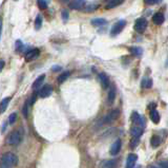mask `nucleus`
Returning <instances> with one entry per match:
<instances>
[{"label":"nucleus","instance_id":"nucleus-1","mask_svg":"<svg viewBox=\"0 0 168 168\" xmlns=\"http://www.w3.org/2000/svg\"><path fill=\"white\" fill-rule=\"evenodd\" d=\"M17 163H18L17 156H15V154L12 153V152L4 153L3 156H2V158H1V165H3V166L12 167V166L17 165Z\"/></svg>","mask_w":168,"mask_h":168},{"label":"nucleus","instance_id":"nucleus-2","mask_svg":"<svg viewBox=\"0 0 168 168\" xmlns=\"http://www.w3.org/2000/svg\"><path fill=\"white\" fill-rule=\"evenodd\" d=\"M119 115H120L119 109H114V110H111L109 113H107L102 119H101L100 124L101 125L102 124H110V123H113L114 121H116V119L119 117Z\"/></svg>","mask_w":168,"mask_h":168},{"label":"nucleus","instance_id":"nucleus-3","mask_svg":"<svg viewBox=\"0 0 168 168\" xmlns=\"http://www.w3.org/2000/svg\"><path fill=\"white\" fill-rule=\"evenodd\" d=\"M125 25H126V21L125 20H119L118 22H116L113 26L110 31V35L111 36H117L119 33H121L122 30L124 29Z\"/></svg>","mask_w":168,"mask_h":168},{"label":"nucleus","instance_id":"nucleus-4","mask_svg":"<svg viewBox=\"0 0 168 168\" xmlns=\"http://www.w3.org/2000/svg\"><path fill=\"white\" fill-rule=\"evenodd\" d=\"M135 30L139 32V33H142L146 30V28H147V20L145 19V18H139L135 21Z\"/></svg>","mask_w":168,"mask_h":168},{"label":"nucleus","instance_id":"nucleus-5","mask_svg":"<svg viewBox=\"0 0 168 168\" xmlns=\"http://www.w3.org/2000/svg\"><path fill=\"white\" fill-rule=\"evenodd\" d=\"M21 133L19 131H13L7 138V144L10 145H18L21 142Z\"/></svg>","mask_w":168,"mask_h":168},{"label":"nucleus","instance_id":"nucleus-6","mask_svg":"<svg viewBox=\"0 0 168 168\" xmlns=\"http://www.w3.org/2000/svg\"><path fill=\"white\" fill-rule=\"evenodd\" d=\"M131 121L134 123V125H137V126H141L143 127L145 126V122H144L143 117L138 113V112H132L131 114Z\"/></svg>","mask_w":168,"mask_h":168},{"label":"nucleus","instance_id":"nucleus-7","mask_svg":"<svg viewBox=\"0 0 168 168\" xmlns=\"http://www.w3.org/2000/svg\"><path fill=\"white\" fill-rule=\"evenodd\" d=\"M121 147H122V141L120 140V138H118V140L114 141L110 147L111 156H117V154L120 152V150H121Z\"/></svg>","mask_w":168,"mask_h":168},{"label":"nucleus","instance_id":"nucleus-8","mask_svg":"<svg viewBox=\"0 0 168 168\" xmlns=\"http://www.w3.org/2000/svg\"><path fill=\"white\" fill-rule=\"evenodd\" d=\"M53 87L50 86V85H45L44 87H42V89L39 91V95L40 97L44 98V97H49L50 94L53 93Z\"/></svg>","mask_w":168,"mask_h":168},{"label":"nucleus","instance_id":"nucleus-9","mask_svg":"<svg viewBox=\"0 0 168 168\" xmlns=\"http://www.w3.org/2000/svg\"><path fill=\"white\" fill-rule=\"evenodd\" d=\"M99 82L102 86L103 89H107V88L110 86V81H109L108 76L106 75L105 73H100L99 74Z\"/></svg>","mask_w":168,"mask_h":168},{"label":"nucleus","instance_id":"nucleus-10","mask_svg":"<svg viewBox=\"0 0 168 168\" xmlns=\"http://www.w3.org/2000/svg\"><path fill=\"white\" fill-rule=\"evenodd\" d=\"M86 4V1H83V0H76V1H71L68 3V7L73 10H81L83 9Z\"/></svg>","mask_w":168,"mask_h":168},{"label":"nucleus","instance_id":"nucleus-11","mask_svg":"<svg viewBox=\"0 0 168 168\" xmlns=\"http://www.w3.org/2000/svg\"><path fill=\"white\" fill-rule=\"evenodd\" d=\"M138 156L135 153H130L127 156V161H126V168H135V165L137 163Z\"/></svg>","mask_w":168,"mask_h":168},{"label":"nucleus","instance_id":"nucleus-12","mask_svg":"<svg viewBox=\"0 0 168 168\" xmlns=\"http://www.w3.org/2000/svg\"><path fill=\"white\" fill-rule=\"evenodd\" d=\"M143 130L144 128L141 127V126H137V125H134L131 127V130H130V133H131L132 138H140V137L142 135L143 133Z\"/></svg>","mask_w":168,"mask_h":168},{"label":"nucleus","instance_id":"nucleus-13","mask_svg":"<svg viewBox=\"0 0 168 168\" xmlns=\"http://www.w3.org/2000/svg\"><path fill=\"white\" fill-rule=\"evenodd\" d=\"M40 55V51L38 49H32L28 52L25 53V59L26 60H33L36 59L37 57Z\"/></svg>","mask_w":168,"mask_h":168},{"label":"nucleus","instance_id":"nucleus-14","mask_svg":"<svg viewBox=\"0 0 168 168\" xmlns=\"http://www.w3.org/2000/svg\"><path fill=\"white\" fill-rule=\"evenodd\" d=\"M164 20H165V17H164V15L162 14V13H156L153 16V23H156V25H162V23L164 22Z\"/></svg>","mask_w":168,"mask_h":168},{"label":"nucleus","instance_id":"nucleus-15","mask_svg":"<svg viewBox=\"0 0 168 168\" xmlns=\"http://www.w3.org/2000/svg\"><path fill=\"white\" fill-rule=\"evenodd\" d=\"M150 119L154 123V124H158L160 122V114L156 109H151L150 110Z\"/></svg>","mask_w":168,"mask_h":168},{"label":"nucleus","instance_id":"nucleus-16","mask_svg":"<svg viewBox=\"0 0 168 168\" xmlns=\"http://www.w3.org/2000/svg\"><path fill=\"white\" fill-rule=\"evenodd\" d=\"M10 100H11V97H5L1 100V103H0V113H3V112L6 110Z\"/></svg>","mask_w":168,"mask_h":168},{"label":"nucleus","instance_id":"nucleus-17","mask_svg":"<svg viewBox=\"0 0 168 168\" xmlns=\"http://www.w3.org/2000/svg\"><path fill=\"white\" fill-rule=\"evenodd\" d=\"M114 98H116V89H114V87H113L110 89V91H109L108 96H107V100L109 105H111V104L114 102Z\"/></svg>","mask_w":168,"mask_h":168},{"label":"nucleus","instance_id":"nucleus-18","mask_svg":"<svg viewBox=\"0 0 168 168\" xmlns=\"http://www.w3.org/2000/svg\"><path fill=\"white\" fill-rule=\"evenodd\" d=\"M92 23L94 26H105L107 23V21H106V19H104V18H95V19L92 20Z\"/></svg>","mask_w":168,"mask_h":168},{"label":"nucleus","instance_id":"nucleus-19","mask_svg":"<svg viewBox=\"0 0 168 168\" xmlns=\"http://www.w3.org/2000/svg\"><path fill=\"white\" fill-rule=\"evenodd\" d=\"M44 79H45V75L39 76L38 78H37L36 81L34 82V84H33V88H34V89H38V88L42 85V82H44Z\"/></svg>","mask_w":168,"mask_h":168},{"label":"nucleus","instance_id":"nucleus-20","mask_svg":"<svg viewBox=\"0 0 168 168\" xmlns=\"http://www.w3.org/2000/svg\"><path fill=\"white\" fill-rule=\"evenodd\" d=\"M69 75H71V72L69 71H66V72H63L62 74H60L59 77H58V82L59 84H62V82H64L66 79L68 78Z\"/></svg>","mask_w":168,"mask_h":168},{"label":"nucleus","instance_id":"nucleus-21","mask_svg":"<svg viewBox=\"0 0 168 168\" xmlns=\"http://www.w3.org/2000/svg\"><path fill=\"white\" fill-rule=\"evenodd\" d=\"M122 3V1H118V0H110V1L106 2V7L107 9H113V7H118Z\"/></svg>","mask_w":168,"mask_h":168},{"label":"nucleus","instance_id":"nucleus-22","mask_svg":"<svg viewBox=\"0 0 168 168\" xmlns=\"http://www.w3.org/2000/svg\"><path fill=\"white\" fill-rule=\"evenodd\" d=\"M160 144H161V138H160L159 137H157V135H154V137L151 138V146L153 147H158V146H160Z\"/></svg>","mask_w":168,"mask_h":168},{"label":"nucleus","instance_id":"nucleus-23","mask_svg":"<svg viewBox=\"0 0 168 168\" xmlns=\"http://www.w3.org/2000/svg\"><path fill=\"white\" fill-rule=\"evenodd\" d=\"M41 26H42V17L41 15H38L36 17V20H35V28H36V30H40Z\"/></svg>","mask_w":168,"mask_h":168},{"label":"nucleus","instance_id":"nucleus-24","mask_svg":"<svg viewBox=\"0 0 168 168\" xmlns=\"http://www.w3.org/2000/svg\"><path fill=\"white\" fill-rule=\"evenodd\" d=\"M117 165L116 160H111V161H107L104 163V168H114Z\"/></svg>","mask_w":168,"mask_h":168},{"label":"nucleus","instance_id":"nucleus-25","mask_svg":"<svg viewBox=\"0 0 168 168\" xmlns=\"http://www.w3.org/2000/svg\"><path fill=\"white\" fill-rule=\"evenodd\" d=\"M130 52H131L134 55L139 56V55L142 54L143 51H142V49H141V48H136V47H134V48H130Z\"/></svg>","mask_w":168,"mask_h":168},{"label":"nucleus","instance_id":"nucleus-26","mask_svg":"<svg viewBox=\"0 0 168 168\" xmlns=\"http://www.w3.org/2000/svg\"><path fill=\"white\" fill-rule=\"evenodd\" d=\"M37 4H38V7H40V9L44 10L47 7V4H49V2L47 1H44V0H39L38 2H37Z\"/></svg>","mask_w":168,"mask_h":168},{"label":"nucleus","instance_id":"nucleus-27","mask_svg":"<svg viewBox=\"0 0 168 168\" xmlns=\"http://www.w3.org/2000/svg\"><path fill=\"white\" fill-rule=\"evenodd\" d=\"M17 119V114L16 113H12L9 117V124H14Z\"/></svg>","mask_w":168,"mask_h":168},{"label":"nucleus","instance_id":"nucleus-28","mask_svg":"<svg viewBox=\"0 0 168 168\" xmlns=\"http://www.w3.org/2000/svg\"><path fill=\"white\" fill-rule=\"evenodd\" d=\"M22 112H23V115H24V117H28V102H26L24 104Z\"/></svg>","mask_w":168,"mask_h":168},{"label":"nucleus","instance_id":"nucleus-29","mask_svg":"<svg viewBox=\"0 0 168 168\" xmlns=\"http://www.w3.org/2000/svg\"><path fill=\"white\" fill-rule=\"evenodd\" d=\"M22 48H23V44H22V42H21V40L16 41V51L20 52L21 50H22Z\"/></svg>","mask_w":168,"mask_h":168},{"label":"nucleus","instance_id":"nucleus-30","mask_svg":"<svg viewBox=\"0 0 168 168\" xmlns=\"http://www.w3.org/2000/svg\"><path fill=\"white\" fill-rule=\"evenodd\" d=\"M139 144V138H132V141H131V148H135L136 146H137Z\"/></svg>","mask_w":168,"mask_h":168},{"label":"nucleus","instance_id":"nucleus-31","mask_svg":"<svg viewBox=\"0 0 168 168\" xmlns=\"http://www.w3.org/2000/svg\"><path fill=\"white\" fill-rule=\"evenodd\" d=\"M159 165L161 168H168V160L167 161H161L159 163Z\"/></svg>","mask_w":168,"mask_h":168},{"label":"nucleus","instance_id":"nucleus-32","mask_svg":"<svg viewBox=\"0 0 168 168\" xmlns=\"http://www.w3.org/2000/svg\"><path fill=\"white\" fill-rule=\"evenodd\" d=\"M143 82H145V84H144L145 88H150L151 84H153V81H151V79H147V81H144Z\"/></svg>","mask_w":168,"mask_h":168},{"label":"nucleus","instance_id":"nucleus-33","mask_svg":"<svg viewBox=\"0 0 168 168\" xmlns=\"http://www.w3.org/2000/svg\"><path fill=\"white\" fill-rule=\"evenodd\" d=\"M62 16H63V19H64V20L67 19V18H68V13H67V11H66V10L63 11V12H62Z\"/></svg>","mask_w":168,"mask_h":168},{"label":"nucleus","instance_id":"nucleus-34","mask_svg":"<svg viewBox=\"0 0 168 168\" xmlns=\"http://www.w3.org/2000/svg\"><path fill=\"white\" fill-rule=\"evenodd\" d=\"M145 3L146 4H158V3H160V1H154V0H153V1H149V0H146V1H145Z\"/></svg>","mask_w":168,"mask_h":168},{"label":"nucleus","instance_id":"nucleus-35","mask_svg":"<svg viewBox=\"0 0 168 168\" xmlns=\"http://www.w3.org/2000/svg\"><path fill=\"white\" fill-rule=\"evenodd\" d=\"M4 61L3 60H0V72H1L2 70H3V68H4Z\"/></svg>","mask_w":168,"mask_h":168},{"label":"nucleus","instance_id":"nucleus-36","mask_svg":"<svg viewBox=\"0 0 168 168\" xmlns=\"http://www.w3.org/2000/svg\"><path fill=\"white\" fill-rule=\"evenodd\" d=\"M61 70V67H58V66H55V68H53V71L56 72V71H59Z\"/></svg>","mask_w":168,"mask_h":168},{"label":"nucleus","instance_id":"nucleus-37","mask_svg":"<svg viewBox=\"0 0 168 168\" xmlns=\"http://www.w3.org/2000/svg\"><path fill=\"white\" fill-rule=\"evenodd\" d=\"M35 100H36V94L33 95V97H32V100H31V104H34Z\"/></svg>","mask_w":168,"mask_h":168},{"label":"nucleus","instance_id":"nucleus-38","mask_svg":"<svg viewBox=\"0 0 168 168\" xmlns=\"http://www.w3.org/2000/svg\"><path fill=\"white\" fill-rule=\"evenodd\" d=\"M1 31H2V20L0 19V37H1Z\"/></svg>","mask_w":168,"mask_h":168},{"label":"nucleus","instance_id":"nucleus-39","mask_svg":"<svg viewBox=\"0 0 168 168\" xmlns=\"http://www.w3.org/2000/svg\"><path fill=\"white\" fill-rule=\"evenodd\" d=\"M0 168H10V167H6V166H3V165H1V166H0Z\"/></svg>","mask_w":168,"mask_h":168},{"label":"nucleus","instance_id":"nucleus-40","mask_svg":"<svg viewBox=\"0 0 168 168\" xmlns=\"http://www.w3.org/2000/svg\"><path fill=\"white\" fill-rule=\"evenodd\" d=\"M148 168H158V167H156V166H148Z\"/></svg>","mask_w":168,"mask_h":168}]
</instances>
